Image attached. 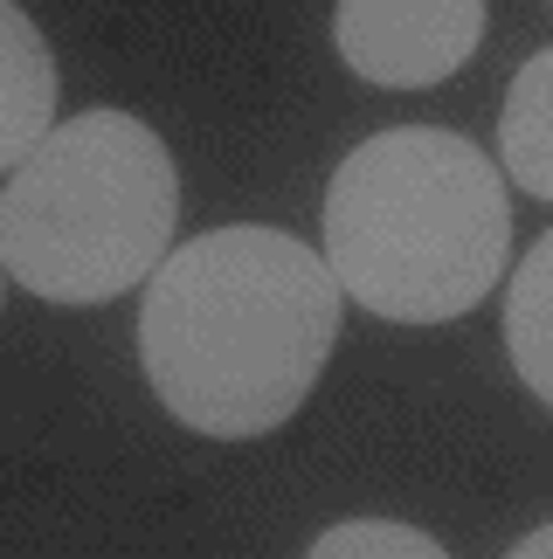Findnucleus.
Returning a JSON list of instances; mask_svg holds the SVG:
<instances>
[{
	"label": "nucleus",
	"instance_id": "1",
	"mask_svg": "<svg viewBox=\"0 0 553 559\" xmlns=\"http://www.w3.org/2000/svg\"><path fill=\"white\" fill-rule=\"evenodd\" d=\"M339 346L326 255L284 228H208L145 284L139 367L195 436L249 442L284 428Z\"/></svg>",
	"mask_w": 553,
	"mask_h": 559
},
{
	"label": "nucleus",
	"instance_id": "2",
	"mask_svg": "<svg viewBox=\"0 0 553 559\" xmlns=\"http://www.w3.org/2000/svg\"><path fill=\"white\" fill-rule=\"evenodd\" d=\"M318 214L332 284L388 325H450L513 255L498 159L443 124H395L353 145Z\"/></svg>",
	"mask_w": 553,
	"mask_h": 559
},
{
	"label": "nucleus",
	"instance_id": "3",
	"mask_svg": "<svg viewBox=\"0 0 553 559\" xmlns=\"http://www.w3.org/2000/svg\"><path fill=\"white\" fill-rule=\"evenodd\" d=\"M180 222V174L132 111L56 124L0 187V270L49 305H111L153 284Z\"/></svg>",
	"mask_w": 553,
	"mask_h": 559
},
{
	"label": "nucleus",
	"instance_id": "4",
	"mask_svg": "<svg viewBox=\"0 0 553 559\" xmlns=\"http://www.w3.org/2000/svg\"><path fill=\"white\" fill-rule=\"evenodd\" d=\"M332 41L346 70L380 91H430L478 56L484 8L478 0H346L332 14Z\"/></svg>",
	"mask_w": 553,
	"mask_h": 559
},
{
	"label": "nucleus",
	"instance_id": "5",
	"mask_svg": "<svg viewBox=\"0 0 553 559\" xmlns=\"http://www.w3.org/2000/svg\"><path fill=\"white\" fill-rule=\"evenodd\" d=\"M56 132V56L14 0H0V174Z\"/></svg>",
	"mask_w": 553,
	"mask_h": 559
},
{
	"label": "nucleus",
	"instance_id": "6",
	"mask_svg": "<svg viewBox=\"0 0 553 559\" xmlns=\"http://www.w3.org/2000/svg\"><path fill=\"white\" fill-rule=\"evenodd\" d=\"M498 159L533 201H553V41L513 76V91H505Z\"/></svg>",
	"mask_w": 553,
	"mask_h": 559
},
{
	"label": "nucleus",
	"instance_id": "7",
	"mask_svg": "<svg viewBox=\"0 0 553 559\" xmlns=\"http://www.w3.org/2000/svg\"><path fill=\"white\" fill-rule=\"evenodd\" d=\"M505 346H513L519 380L553 407V228L526 249V263L513 270V297H505Z\"/></svg>",
	"mask_w": 553,
	"mask_h": 559
},
{
	"label": "nucleus",
	"instance_id": "8",
	"mask_svg": "<svg viewBox=\"0 0 553 559\" xmlns=\"http://www.w3.org/2000/svg\"><path fill=\"white\" fill-rule=\"evenodd\" d=\"M305 559H450L443 539L415 525H395V519H346V525H326L311 539Z\"/></svg>",
	"mask_w": 553,
	"mask_h": 559
},
{
	"label": "nucleus",
	"instance_id": "9",
	"mask_svg": "<svg viewBox=\"0 0 553 559\" xmlns=\"http://www.w3.org/2000/svg\"><path fill=\"white\" fill-rule=\"evenodd\" d=\"M505 559H553V525H540V532H526V539L505 552Z\"/></svg>",
	"mask_w": 553,
	"mask_h": 559
},
{
	"label": "nucleus",
	"instance_id": "10",
	"mask_svg": "<svg viewBox=\"0 0 553 559\" xmlns=\"http://www.w3.org/2000/svg\"><path fill=\"white\" fill-rule=\"evenodd\" d=\"M0 276H8V270H0Z\"/></svg>",
	"mask_w": 553,
	"mask_h": 559
}]
</instances>
